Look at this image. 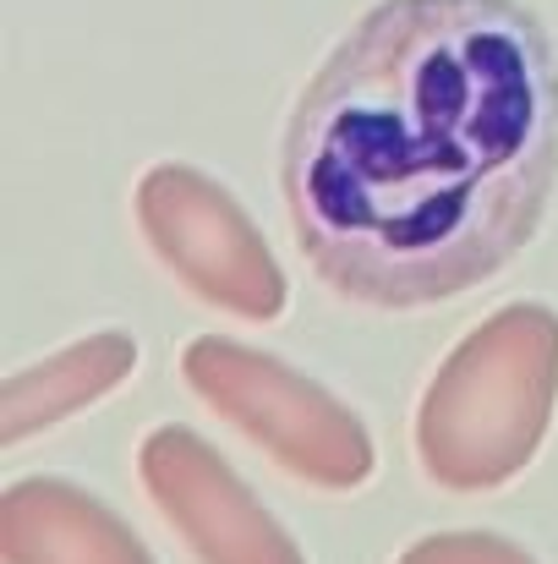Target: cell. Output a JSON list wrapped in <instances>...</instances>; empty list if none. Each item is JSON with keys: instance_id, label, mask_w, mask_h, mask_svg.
Listing matches in <instances>:
<instances>
[{"instance_id": "cell-1", "label": "cell", "mask_w": 558, "mask_h": 564, "mask_svg": "<svg viewBox=\"0 0 558 564\" xmlns=\"http://www.w3.org/2000/svg\"><path fill=\"white\" fill-rule=\"evenodd\" d=\"M558 176V61L515 0H383L335 44L285 132L291 230L362 307L493 280Z\"/></svg>"}, {"instance_id": "cell-2", "label": "cell", "mask_w": 558, "mask_h": 564, "mask_svg": "<svg viewBox=\"0 0 558 564\" xmlns=\"http://www.w3.org/2000/svg\"><path fill=\"white\" fill-rule=\"evenodd\" d=\"M558 313L537 302L482 318L416 405V455L438 488L488 494L521 477L554 422Z\"/></svg>"}, {"instance_id": "cell-3", "label": "cell", "mask_w": 558, "mask_h": 564, "mask_svg": "<svg viewBox=\"0 0 558 564\" xmlns=\"http://www.w3.org/2000/svg\"><path fill=\"white\" fill-rule=\"evenodd\" d=\"M182 373L203 394V405H214L230 427L269 449L291 477L329 494L362 488L372 477V438L357 411H346L324 383L302 378L296 368L252 346L203 335L182 351Z\"/></svg>"}, {"instance_id": "cell-4", "label": "cell", "mask_w": 558, "mask_h": 564, "mask_svg": "<svg viewBox=\"0 0 558 564\" xmlns=\"http://www.w3.org/2000/svg\"><path fill=\"white\" fill-rule=\"evenodd\" d=\"M138 225L154 258L186 291L230 318L274 324L285 313V274L258 225L219 182L192 165H154L138 182Z\"/></svg>"}, {"instance_id": "cell-5", "label": "cell", "mask_w": 558, "mask_h": 564, "mask_svg": "<svg viewBox=\"0 0 558 564\" xmlns=\"http://www.w3.org/2000/svg\"><path fill=\"white\" fill-rule=\"evenodd\" d=\"M138 471L197 564H307L230 460L192 427H154L138 449Z\"/></svg>"}, {"instance_id": "cell-6", "label": "cell", "mask_w": 558, "mask_h": 564, "mask_svg": "<svg viewBox=\"0 0 558 564\" xmlns=\"http://www.w3.org/2000/svg\"><path fill=\"white\" fill-rule=\"evenodd\" d=\"M6 564H154L138 532L61 477H22L0 494Z\"/></svg>"}, {"instance_id": "cell-7", "label": "cell", "mask_w": 558, "mask_h": 564, "mask_svg": "<svg viewBox=\"0 0 558 564\" xmlns=\"http://www.w3.org/2000/svg\"><path fill=\"white\" fill-rule=\"evenodd\" d=\"M138 368V340L121 335V329H99L88 340H72L61 346L55 357L11 373L6 383V411H0V438L6 444H22L55 422H66L72 411L116 394Z\"/></svg>"}, {"instance_id": "cell-8", "label": "cell", "mask_w": 558, "mask_h": 564, "mask_svg": "<svg viewBox=\"0 0 558 564\" xmlns=\"http://www.w3.org/2000/svg\"><path fill=\"white\" fill-rule=\"evenodd\" d=\"M400 564H537V560L526 549H515L510 538H493V532H433V538H416Z\"/></svg>"}]
</instances>
